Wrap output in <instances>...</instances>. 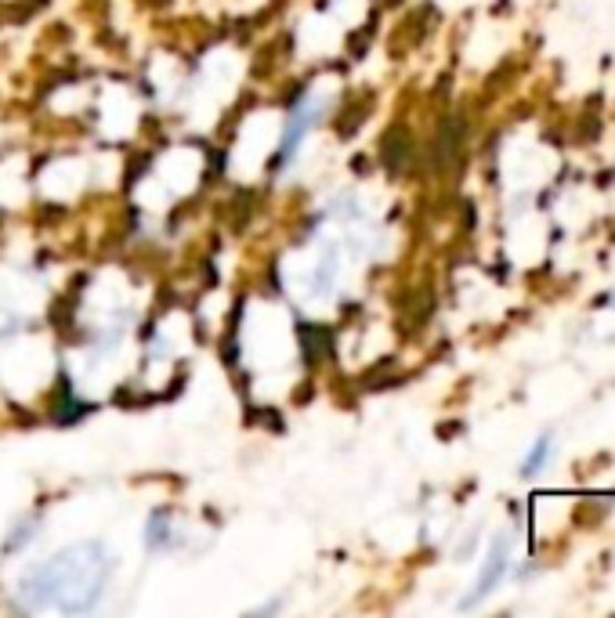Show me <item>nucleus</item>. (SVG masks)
<instances>
[{
  "label": "nucleus",
  "mask_w": 615,
  "mask_h": 618,
  "mask_svg": "<svg viewBox=\"0 0 615 618\" xmlns=\"http://www.w3.org/2000/svg\"><path fill=\"white\" fill-rule=\"evenodd\" d=\"M508 568H511V539H508V535H500V539L492 543V549H489L482 571H478L474 589H471L468 597H463L460 608H474V604H482V600L492 594V589H496V586L503 583V575H508Z\"/></svg>",
  "instance_id": "obj_2"
},
{
  "label": "nucleus",
  "mask_w": 615,
  "mask_h": 618,
  "mask_svg": "<svg viewBox=\"0 0 615 618\" xmlns=\"http://www.w3.org/2000/svg\"><path fill=\"white\" fill-rule=\"evenodd\" d=\"M551 452H554V445H551V434H543L536 445H532V452L525 456V463H522V474L525 477H536L546 463H551Z\"/></svg>",
  "instance_id": "obj_3"
},
{
  "label": "nucleus",
  "mask_w": 615,
  "mask_h": 618,
  "mask_svg": "<svg viewBox=\"0 0 615 618\" xmlns=\"http://www.w3.org/2000/svg\"><path fill=\"white\" fill-rule=\"evenodd\" d=\"M113 560L99 543L70 546L54 554L44 568L22 579L25 608H59V611H91L99 604Z\"/></svg>",
  "instance_id": "obj_1"
}]
</instances>
